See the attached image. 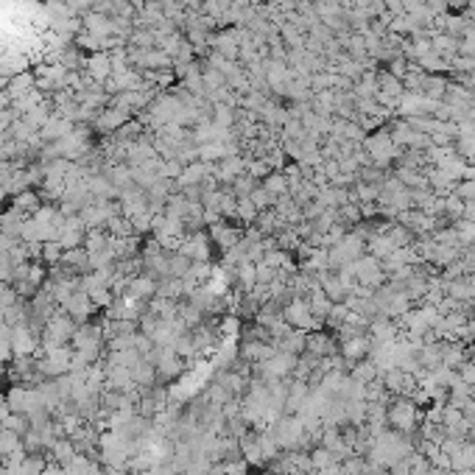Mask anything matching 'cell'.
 I'll list each match as a JSON object with an SVG mask.
<instances>
[{
  "label": "cell",
  "mask_w": 475,
  "mask_h": 475,
  "mask_svg": "<svg viewBox=\"0 0 475 475\" xmlns=\"http://www.w3.org/2000/svg\"><path fill=\"white\" fill-rule=\"evenodd\" d=\"M355 266V277H358V286H364V288H372V291H378L380 286H386V271H383V266H380V260L378 257H372V254H364L361 260H355L353 263Z\"/></svg>",
  "instance_id": "3957f363"
},
{
  "label": "cell",
  "mask_w": 475,
  "mask_h": 475,
  "mask_svg": "<svg viewBox=\"0 0 475 475\" xmlns=\"http://www.w3.org/2000/svg\"><path fill=\"white\" fill-rule=\"evenodd\" d=\"M386 422H389L391 431L411 436V434H417V428L422 425V411H420V405H417L411 397L400 394V397H391V400H389Z\"/></svg>",
  "instance_id": "6da1fadb"
},
{
  "label": "cell",
  "mask_w": 475,
  "mask_h": 475,
  "mask_svg": "<svg viewBox=\"0 0 475 475\" xmlns=\"http://www.w3.org/2000/svg\"><path fill=\"white\" fill-rule=\"evenodd\" d=\"M283 319H286L294 330H305V333L322 324V322L310 313V305H308L305 297H294L291 302H286V305H283Z\"/></svg>",
  "instance_id": "7a4b0ae2"
},
{
  "label": "cell",
  "mask_w": 475,
  "mask_h": 475,
  "mask_svg": "<svg viewBox=\"0 0 475 475\" xmlns=\"http://www.w3.org/2000/svg\"><path fill=\"white\" fill-rule=\"evenodd\" d=\"M62 310L71 316L73 322H87V316L95 310V305H93V299H90V294L84 291V288H76L71 297H67L64 302H62Z\"/></svg>",
  "instance_id": "277c9868"
},
{
  "label": "cell",
  "mask_w": 475,
  "mask_h": 475,
  "mask_svg": "<svg viewBox=\"0 0 475 475\" xmlns=\"http://www.w3.org/2000/svg\"><path fill=\"white\" fill-rule=\"evenodd\" d=\"M456 375H458L461 383H467V386L475 389V364H472V361H464V364L456 369Z\"/></svg>",
  "instance_id": "52a82bcc"
},
{
  "label": "cell",
  "mask_w": 475,
  "mask_h": 475,
  "mask_svg": "<svg viewBox=\"0 0 475 475\" xmlns=\"http://www.w3.org/2000/svg\"><path fill=\"white\" fill-rule=\"evenodd\" d=\"M84 64H87V73L95 82H109V76H112V56L109 53H93Z\"/></svg>",
  "instance_id": "5b68a950"
},
{
  "label": "cell",
  "mask_w": 475,
  "mask_h": 475,
  "mask_svg": "<svg viewBox=\"0 0 475 475\" xmlns=\"http://www.w3.org/2000/svg\"><path fill=\"white\" fill-rule=\"evenodd\" d=\"M62 254H64V249L59 246V241H45V243H42V260H45V263L56 266V263L62 260Z\"/></svg>",
  "instance_id": "8992f818"
},
{
  "label": "cell",
  "mask_w": 475,
  "mask_h": 475,
  "mask_svg": "<svg viewBox=\"0 0 475 475\" xmlns=\"http://www.w3.org/2000/svg\"><path fill=\"white\" fill-rule=\"evenodd\" d=\"M467 361H472V364H475V344L467 350Z\"/></svg>",
  "instance_id": "ba28073f"
}]
</instances>
